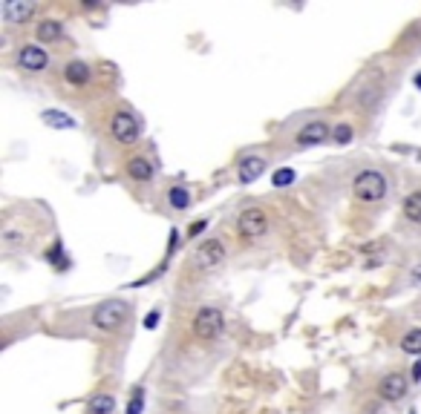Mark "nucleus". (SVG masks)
I'll return each mask as SVG.
<instances>
[{
	"mask_svg": "<svg viewBox=\"0 0 421 414\" xmlns=\"http://www.w3.org/2000/svg\"><path fill=\"white\" fill-rule=\"evenodd\" d=\"M127 316H130L127 302L107 300V302H101L96 311H92V323H96V328H101V331H115V328H122L127 323Z\"/></svg>",
	"mask_w": 421,
	"mask_h": 414,
	"instance_id": "f257e3e1",
	"label": "nucleus"
},
{
	"mask_svg": "<svg viewBox=\"0 0 421 414\" xmlns=\"http://www.w3.org/2000/svg\"><path fill=\"white\" fill-rule=\"evenodd\" d=\"M352 190L361 202H381L387 196V179L378 173V170H364V173L355 176Z\"/></svg>",
	"mask_w": 421,
	"mask_h": 414,
	"instance_id": "f03ea898",
	"label": "nucleus"
},
{
	"mask_svg": "<svg viewBox=\"0 0 421 414\" xmlns=\"http://www.w3.org/2000/svg\"><path fill=\"white\" fill-rule=\"evenodd\" d=\"M222 328H225L222 311H217V308H202V311H197V316H194V334L202 339V343L217 339V337L222 334Z\"/></svg>",
	"mask_w": 421,
	"mask_h": 414,
	"instance_id": "7ed1b4c3",
	"label": "nucleus"
},
{
	"mask_svg": "<svg viewBox=\"0 0 421 414\" xmlns=\"http://www.w3.org/2000/svg\"><path fill=\"white\" fill-rule=\"evenodd\" d=\"M237 230L243 239H260L269 230V219L260 207H245L237 219Z\"/></svg>",
	"mask_w": 421,
	"mask_h": 414,
	"instance_id": "20e7f679",
	"label": "nucleus"
},
{
	"mask_svg": "<svg viewBox=\"0 0 421 414\" xmlns=\"http://www.w3.org/2000/svg\"><path fill=\"white\" fill-rule=\"evenodd\" d=\"M110 130H113V138H119L122 144L138 141V121H136L130 112H115Z\"/></svg>",
	"mask_w": 421,
	"mask_h": 414,
	"instance_id": "39448f33",
	"label": "nucleus"
},
{
	"mask_svg": "<svg viewBox=\"0 0 421 414\" xmlns=\"http://www.w3.org/2000/svg\"><path fill=\"white\" fill-rule=\"evenodd\" d=\"M225 259V245L220 239H208L199 245L197 251V267H202V271H210V267H217L220 262Z\"/></svg>",
	"mask_w": 421,
	"mask_h": 414,
	"instance_id": "423d86ee",
	"label": "nucleus"
},
{
	"mask_svg": "<svg viewBox=\"0 0 421 414\" xmlns=\"http://www.w3.org/2000/svg\"><path fill=\"white\" fill-rule=\"evenodd\" d=\"M378 394H381V400H387V403L404 400V394H407V377L399 374V371L387 374V377L378 383Z\"/></svg>",
	"mask_w": 421,
	"mask_h": 414,
	"instance_id": "0eeeda50",
	"label": "nucleus"
},
{
	"mask_svg": "<svg viewBox=\"0 0 421 414\" xmlns=\"http://www.w3.org/2000/svg\"><path fill=\"white\" fill-rule=\"evenodd\" d=\"M326 138H332V130L323 124V121H312L297 133V144L300 147H315V144H323Z\"/></svg>",
	"mask_w": 421,
	"mask_h": 414,
	"instance_id": "6e6552de",
	"label": "nucleus"
},
{
	"mask_svg": "<svg viewBox=\"0 0 421 414\" xmlns=\"http://www.w3.org/2000/svg\"><path fill=\"white\" fill-rule=\"evenodd\" d=\"M17 64L27 72H41V69H46V64H50V55H46L41 46H23L17 52Z\"/></svg>",
	"mask_w": 421,
	"mask_h": 414,
	"instance_id": "1a4fd4ad",
	"label": "nucleus"
},
{
	"mask_svg": "<svg viewBox=\"0 0 421 414\" xmlns=\"http://www.w3.org/2000/svg\"><path fill=\"white\" fill-rule=\"evenodd\" d=\"M263 170H266V161H263V158L248 156V158H243V161H240L237 176H240V182H243V184H254L257 179L263 176Z\"/></svg>",
	"mask_w": 421,
	"mask_h": 414,
	"instance_id": "9d476101",
	"label": "nucleus"
},
{
	"mask_svg": "<svg viewBox=\"0 0 421 414\" xmlns=\"http://www.w3.org/2000/svg\"><path fill=\"white\" fill-rule=\"evenodd\" d=\"M64 78H66L69 84H76V87H84V84L92 78V69H90L84 61H69V64L64 66Z\"/></svg>",
	"mask_w": 421,
	"mask_h": 414,
	"instance_id": "9b49d317",
	"label": "nucleus"
},
{
	"mask_svg": "<svg viewBox=\"0 0 421 414\" xmlns=\"http://www.w3.org/2000/svg\"><path fill=\"white\" fill-rule=\"evenodd\" d=\"M35 12L32 3H15V0H9V3H3V17L6 23H23V20H29Z\"/></svg>",
	"mask_w": 421,
	"mask_h": 414,
	"instance_id": "f8f14e48",
	"label": "nucleus"
},
{
	"mask_svg": "<svg viewBox=\"0 0 421 414\" xmlns=\"http://www.w3.org/2000/svg\"><path fill=\"white\" fill-rule=\"evenodd\" d=\"M127 173H130L133 182H150L153 179V164L142 156H136V158L127 161Z\"/></svg>",
	"mask_w": 421,
	"mask_h": 414,
	"instance_id": "ddd939ff",
	"label": "nucleus"
},
{
	"mask_svg": "<svg viewBox=\"0 0 421 414\" xmlns=\"http://www.w3.org/2000/svg\"><path fill=\"white\" fill-rule=\"evenodd\" d=\"M43 124L46 127H55V130H73L76 121L69 118L66 112H61V110H46L43 112Z\"/></svg>",
	"mask_w": 421,
	"mask_h": 414,
	"instance_id": "4468645a",
	"label": "nucleus"
},
{
	"mask_svg": "<svg viewBox=\"0 0 421 414\" xmlns=\"http://www.w3.org/2000/svg\"><path fill=\"white\" fill-rule=\"evenodd\" d=\"M115 411V400L110 394H96L87 403V414H113Z\"/></svg>",
	"mask_w": 421,
	"mask_h": 414,
	"instance_id": "2eb2a0df",
	"label": "nucleus"
},
{
	"mask_svg": "<svg viewBox=\"0 0 421 414\" xmlns=\"http://www.w3.org/2000/svg\"><path fill=\"white\" fill-rule=\"evenodd\" d=\"M61 38V23L58 20H41L38 23V40L41 43H52Z\"/></svg>",
	"mask_w": 421,
	"mask_h": 414,
	"instance_id": "dca6fc26",
	"label": "nucleus"
},
{
	"mask_svg": "<svg viewBox=\"0 0 421 414\" xmlns=\"http://www.w3.org/2000/svg\"><path fill=\"white\" fill-rule=\"evenodd\" d=\"M404 216L410 219V222L421 225V190H418V193H410V196L404 199Z\"/></svg>",
	"mask_w": 421,
	"mask_h": 414,
	"instance_id": "f3484780",
	"label": "nucleus"
},
{
	"mask_svg": "<svg viewBox=\"0 0 421 414\" xmlns=\"http://www.w3.org/2000/svg\"><path fill=\"white\" fill-rule=\"evenodd\" d=\"M168 202H171V207L185 210V207L191 205V196H188V190H185V187H173V190L168 193Z\"/></svg>",
	"mask_w": 421,
	"mask_h": 414,
	"instance_id": "a211bd4d",
	"label": "nucleus"
},
{
	"mask_svg": "<svg viewBox=\"0 0 421 414\" xmlns=\"http://www.w3.org/2000/svg\"><path fill=\"white\" fill-rule=\"evenodd\" d=\"M401 348L407 354H421V328H413L404 339H401Z\"/></svg>",
	"mask_w": 421,
	"mask_h": 414,
	"instance_id": "6ab92c4d",
	"label": "nucleus"
},
{
	"mask_svg": "<svg viewBox=\"0 0 421 414\" xmlns=\"http://www.w3.org/2000/svg\"><path fill=\"white\" fill-rule=\"evenodd\" d=\"M271 184H274V187H289V184H294V170H292V167H280L277 173L271 176Z\"/></svg>",
	"mask_w": 421,
	"mask_h": 414,
	"instance_id": "aec40b11",
	"label": "nucleus"
},
{
	"mask_svg": "<svg viewBox=\"0 0 421 414\" xmlns=\"http://www.w3.org/2000/svg\"><path fill=\"white\" fill-rule=\"evenodd\" d=\"M142 408H145V392H142V388H136L130 403H127V414H142Z\"/></svg>",
	"mask_w": 421,
	"mask_h": 414,
	"instance_id": "412c9836",
	"label": "nucleus"
},
{
	"mask_svg": "<svg viewBox=\"0 0 421 414\" xmlns=\"http://www.w3.org/2000/svg\"><path fill=\"white\" fill-rule=\"evenodd\" d=\"M332 141L349 144V141H352V127H349V124H338V127L332 130Z\"/></svg>",
	"mask_w": 421,
	"mask_h": 414,
	"instance_id": "4be33fe9",
	"label": "nucleus"
},
{
	"mask_svg": "<svg viewBox=\"0 0 421 414\" xmlns=\"http://www.w3.org/2000/svg\"><path fill=\"white\" fill-rule=\"evenodd\" d=\"M61 253H64V248H61V245H52V251H50V253H46V259H50V262H52L55 267H66L69 262H66V259H64Z\"/></svg>",
	"mask_w": 421,
	"mask_h": 414,
	"instance_id": "5701e85b",
	"label": "nucleus"
},
{
	"mask_svg": "<svg viewBox=\"0 0 421 414\" xmlns=\"http://www.w3.org/2000/svg\"><path fill=\"white\" fill-rule=\"evenodd\" d=\"M159 316H162V311L156 308V311H150L148 316H145V328H156L159 325Z\"/></svg>",
	"mask_w": 421,
	"mask_h": 414,
	"instance_id": "b1692460",
	"label": "nucleus"
},
{
	"mask_svg": "<svg viewBox=\"0 0 421 414\" xmlns=\"http://www.w3.org/2000/svg\"><path fill=\"white\" fill-rule=\"evenodd\" d=\"M205 225H208L205 219H199V222H194V225H191V230H188V236H199V233L205 230Z\"/></svg>",
	"mask_w": 421,
	"mask_h": 414,
	"instance_id": "393cba45",
	"label": "nucleus"
},
{
	"mask_svg": "<svg viewBox=\"0 0 421 414\" xmlns=\"http://www.w3.org/2000/svg\"><path fill=\"white\" fill-rule=\"evenodd\" d=\"M410 276H413V285H418V288H421V265H415V267H413V274H410Z\"/></svg>",
	"mask_w": 421,
	"mask_h": 414,
	"instance_id": "a878e982",
	"label": "nucleus"
},
{
	"mask_svg": "<svg viewBox=\"0 0 421 414\" xmlns=\"http://www.w3.org/2000/svg\"><path fill=\"white\" fill-rule=\"evenodd\" d=\"M413 380H415V383L421 380V360H418V362L413 365Z\"/></svg>",
	"mask_w": 421,
	"mask_h": 414,
	"instance_id": "bb28decb",
	"label": "nucleus"
},
{
	"mask_svg": "<svg viewBox=\"0 0 421 414\" xmlns=\"http://www.w3.org/2000/svg\"><path fill=\"white\" fill-rule=\"evenodd\" d=\"M415 87H418V89H421V75H418V78H415Z\"/></svg>",
	"mask_w": 421,
	"mask_h": 414,
	"instance_id": "cd10ccee",
	"label": "nucleus"
}]
</instances>
